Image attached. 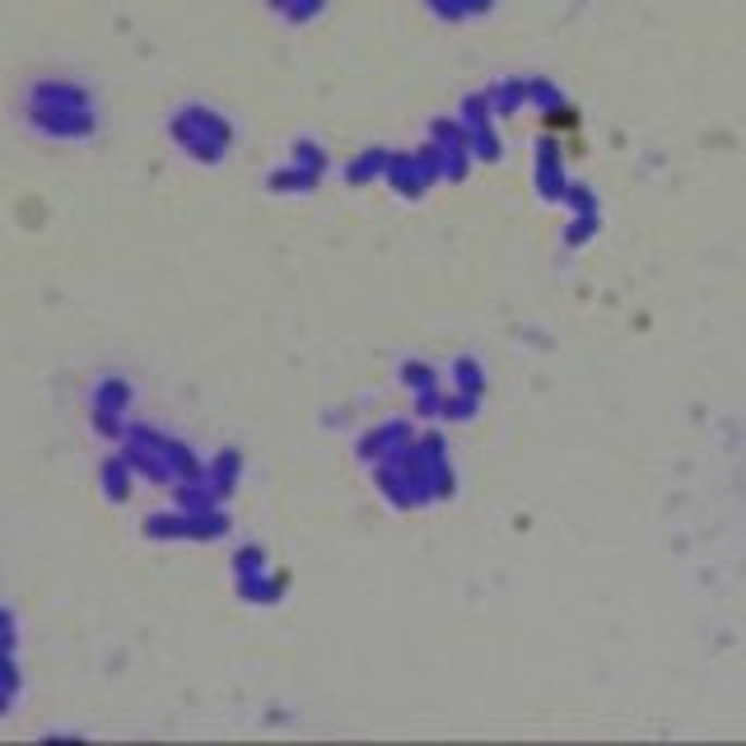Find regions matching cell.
Listing matches in <instances>:
<instances>
[{
	"instance_id": "obj_1",
	"label": "cell",
	"mask_w": 746,
	"mask_h": 746,
	"mask_svg": "<svg viewBox=\"0 0 746 746\" xmlns=\"http://www.w3.org/2000/svg\"><path fill=\"white\" fill-rule=\"evenodd\" d=\"M33 122H38L47 136H85L94 126V112H89V94L75 89V85H47L33 89Z\"/></svg>"
}]
</instances>
